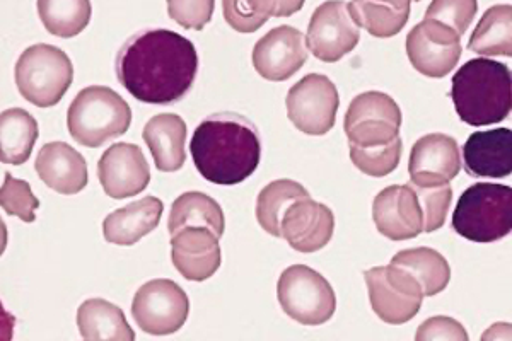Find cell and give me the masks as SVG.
Returning a JSON list of instances; mask_svg holds the SVG:
<instances>
[{"label": "cell", "mask_w": 512, "mask_h": 341, "mask_svg": "<svg viewBox=\"0 0 512 341\" xmlns=\"http://www.w3.org/2000/svg\"><path fill=\"white\" fill-rule=\"evenodd\" d=\"M117 77L147 105H171L187 96L198 72L192 41L175 31L146 28L130 36L117 55Z\"/></svg>", "instance_id": "obj_1"}, {"label": "cell", "mask_w": 512, "mask_h": 341, "mask_svg": "<svg viewBox=\"0 0 512 341\" xmlns=\"http://www.w3.org/2000/svg\"><path fill=\"white\" fill-rule=\"evenodd\" d=\"M198 173L214 185L233 186L248 180L262 159V139L255 123L238 113L205 118L190 142Z\"/></svg>", "instance_id": "obj_2"}, {"label": "cell", "mask_w": 512, "mask_h": 341, "mask_svg": "<svg viewBox=\"0 0 512 341\" xmlns=\"http://www.w3.org/2000/svg\"><path fill=\"white\" fill-rule=\"evenodd\" d=\"M451 99L461 122L485 127L512 113V70L490 58H473L453 77Z\"/></svg>", "instance_id": "obj_3"}, {"label": "cell", "mask_w": 512, "mask_h": 341, "mask_svg": "<svg viewBox=\"0 0 512 341\" xmlns=\"http://www.w3.org/2000/svg\"><path fill=\"white\" fill-rule=\"evenodd\" d=\"M132 123L127 101L105 86H89L77 94L67 113L72 139L84 147H101L122 137Z\"/></svg>", "instance_id": "obj_4"}, {"label": "cell", "mask_w": 512, "mask_h": 341, "mask_svg": "<svg viewBox=\"0 0 512 341\" xmlns=\"http://www.w3.org/2000/svg\"><path fill=\"white\" fill-rule=\"evenodd\" d=\"M453 229L473 243H495L512 232V188L477 183L466 188L454 209Z\"/></svg>", "instance_id": "obj_5"}, {"label": "cell", "mask_w": 512, "mask_h": 341, "mask_svg": "<svg viewBox=\"0 0 512 341\" xmlns=\"http://www.w3.org/2000/svg\"><path fill=\"white\" fill-rule=\"evenodd\" d=\"M74 81V65L60 48L38 43L26 48L16 64V86L38 108L59 105Z\"/></svg>", "instance_id": "obj_6"}, {"label": "cell", "mask_w": 512, "mask_h": 341, "mask_svg": "<svg viewBox=\"0 0 512 341\" xmlns=\"http://www.w3.org/2000/svg\"><path fill=\"white\" fill-rule=\"evenodd\" d=\"M280 306L304 326H320L333 318L337 295L321 273L306 265L289 266L277 284Z\"/></svg>", "instance_id": "obj_7"}, {"label": "cell", "mask_w": 512, "mask_h": 341, "mask_svg": "<svg viewBox=\"0 0 512 341\" xmlns=\"http://www.w3.org/2000/svg\"><path fill=\"white\" fill-rule=\"evenodd\" d=\"M402 111L395 99L379 91L355 96L345 113L344 130L350 145L371 149L400 137Z\"/></svg>", "instance_id": "obj_8"}, {"label": "cell", "mask_w": 512, "mask_h": 341, "mask_svg": "<svg viewBox=\"0 0 512 341\" xmlns=\"http://www.w3.org/2000/svg\"><path fill=\"white\" fill-rule=\"evenodd\" d=\"M190 301L180 285L158 278L142 285L134 302L132 316L140 330L149 335L168 336L180 331L188 319Z\"/></svg>", "instance_id": "obj_9"}, {"label": "cell", "mask_w": 512, "mask_h": 341, "mask_svg": "<svg viewBox=\"0 0 512 341\" xmlns=\"http://www.w3.org/2000/svg\"><path fill=\"white\" fill-rule=\"evenodd\" d=\"M374 313L388 324H405L417 316L424 292L408 273L396 266H376L364 273Z\"/></svg>", "instance_id": "obj_10"}, {"label": "cell", "mask_w": 512, "mask_h": 341, "mask_svg": "<svg viewBox=\"0 0 512 341\" xmlns=\"http://www.w3.org/2000/svg\"><path fill=\"white\" fill-rule=\"evenodd\" d=\"M287 116L297 130L325 135L335 127L340 96L337 87L321 74H309L289 89Z\"/></svg>", "instance_id": "obj_11"}, {"label": "cell", "mask_w": 512, "mask_h": 341, "mask_svg": "<svg viewBox=\"0 0 512 341\" xmlns=\"http://www.w3.org/2000/svg\"><path fill=\"white\" fill-rule=\"evenodd\" d=\"M461 35L446 24L424 19L407 36V55L417 72L432 79L448 76L460 62Z\"/></svg>", "instance_id": "obj_12"}, {"label": "cell", "mask_w": 512, "mask_h": 341, "mask_svg": "<svg viewBox=\"0 0 512 341\" xmlns=\"http://www.w3.org/2000/svg\"><path fill=\"white\" fill-rule=\"evenodd\" d=\"M361 40L359 26L350 16L349 4L325 2L316 7L308 26L309 52L318 60L333 64L352 52Z\"/></svg>", "instance_id": "obj_13"}, {"label": "cell", "mask_w": 512, "mask_h": 341, "mask_svg": "<svg viewBox=\"0 0 512 341\" xmlns=\"http://www.w3.org/2000/svg\"><path fill=\"white\" fill-rule=\"evenodd\" d=\"M253 67L256 72L272 82L291 79L297 70L303 69L308 60L306 38L299 29L279 26L256 41L253 48Z\"/></svg>", "instance_id": "obj_14"}, {"label": "cell", "mask_w": 512, "mask_h": 341, "mask_svg": "<svg viewBox=\"0 0 512 341\" xmlns=\"http://www.w3.org/2000/svg\"><path fill=\"white\" fill-rule=\"evenodd\" d=\"M374 224L391 241H407L424 232V210L412 185H393L379 191L373 203Z\"/></svg>", "instance_id": "obj_15"}, {"label": "cell", "mask_w": 512, "mask_h": 341, "mask_svg": "<svg viewBox=\"0 0 512 341\" xmlns=\"http://www.w3.org/2000/svg\"><path fill=\"white\" fill-rule=\"evenodd\" d=\"M99 183L111 198L135 197L151 181V169L139 145H111L98 162Z\"/></svg>", "instance_id": "obj_16"}, {"label": "cell", "mask_w": 512, "mask_h": 341, "mask_svg": "<svg viewBox=\"0 0 512 341\" xmlns=\"http://www.w3.org/2000/svg\"><path fill=\"white\" fill-rule=\"evenodd\" d=\"M460 171V147L453 137L444 133H431L417 140L412 147L408 161L412 185L451 183Z\"/></svg>", "instance_id": "obj_17"}, {"label": "cell", "mask_w": 512, "mask_h": 341, "mask_svg": "<svg viewBox=\"0 0 512 341\" xmlns=\"http://www.w3.org/2000/svg\"><path fill=\"white\" fill-rule=\"evenodd\" d=\"M335 215L323 203L303 198L287 209L282 237L299 253H315L332 241Z\"/></svg>", "instance_id": "obj_18"}, {"label": "cell", "mask_w": 512, "mask_h": 341, "mask_svg": "<svg viewBox=\"0 0 512 341\" xmlns=\"http://www.w3.org/2000/svg\"><path fill=\"white\" fill-rule=\"evenodd\" d=\"M176 270L190 282H204L221 266L219 237L207 227H188L171 237Z\"/></svg>", "instance_id": "obj_19"}, {"label": "cell", "mask_w": 512, "mask_h": 341, "mask_svg": "<svg viewBox=\"0 0 512 341\" xmlns=\"http://www.w3.org/2000/svg\"><path fill=\"white\" fill-rule=\"evenodd\" d=\"M40 180L60 195H76L88 186V164L74 147L50 142L41 147L35 162Z\"/></svg>", "instance_id": "obj_20"}, {"label": "cell", "mask_w": 512, "mask_h": 341, "mask_svg": "<svg viewBox=\"0 0 512 341\" xmlns=\"http://www.w3.org/2000/svg\"><path fill=\"white\" fill-rule=\"evenodd\" d=\"M466 173L473 178H507L512 174V130L475 132L463 147Z\"/></svg>", "instance_id": "obj_21"}, {"label": "cell", "mask_w": 512, "mask_h": 341, "mask_svg": "<svg viewBox=\"0 0 512 341\" xmlns=\"http://www.w3.org/2000/svg\"><path fill=\"white\" fill-rule=\"evenodd\" d=\"M163 212L164 205L159 198H140L106 217L103 222L105 239L117 246H134L159 226Z\"/></svg>", "instance_id": "obj_22"}, {"label": "cell", "mask_w": 512, "mask_h": 341, "mask_svg": "<svg viewBox=\"0 0 512 341\" xmlns=\"http://www.w3.org/2000/svg\"><path fill=\"white\" fill-rule=\"evenodd\" d=\"M142 137L151 151L156 168L163 173H175L185 166L187 152V125L183 118L173 113L152 116L146 123Z\"/></svg>", "instance_id": "obj_23"}, {"label": "cell", "mask_w": 512, "mask_h": 341, "mask_svg": "<svg viewBox=\"0 0 512 341\" xmlns=\"http://www.w3.org/2000/svg\"><path fill=\"white\" fill-rule=\"evenodd\" d=\"M77 328L84 341H135L120 307L105 299H89L77 309Z\"/></svg>", "instance_id": "obj_24"}, {"label": "cell", "mask_w": 512, "mask_h": 341, "mask_svg": "<svg viewBox=\"0 0 512 341\" xmlns=\"http://www.w3.org/2000/svg\"><path fill=\"white\" fill-rule=\"evenodd\" d=\"M188 227H207L221 239L226 231V219L221 205L200 191L183 193L176 198L169 212V234L171 237L176 236Z\"/></svg>", "instance_id": "obj_25"}, {"label": "cell", "mask_w": 512, "mask_h": 341, "mask_svg": "<svg viewBox=\"0 0 512 341\" xmlns=\"http://www.w3.org/2000/svg\"><path fill=\"white\" fill-rule=\"evenodd\" d=\"M390 265L414 278L424 292V297L441 294L451 280L449 263L436 249H403L393 256Z\"/></svg>", "instance_id": "obj_26"}, {"label": "cell", "mask_w": 512, "mask_h": 341, "mask_svg": "<svg viewBox=\"0 0 512 341\" xmlns=\"http://www.w3.org/2000/svg\"><path fill=\"white\" fill-rule=\"evenodd\" d=\"M38 140L35 116L21 108H11L0 115V159L19 166L28 161Z\"/></svg>", "instance_id": "obj_27"}, {"label": "cell", "mask_w": 512, "mask_h": 341, "mask_svg": "<svg viewBox=\"0 0 512 341\" xmlns=\"http://www.w3.org/2000/svg\"><path fill=\"white\" fill-rule=\"evenodd\" d=\"M468 48L485 57H512V6L499 4L485 11Z\"/></svg>", "instance_id": "obj_28"}, {"label": "cell", "mask_w": 512, "mask_h": 341, "mask_svg": "<svg viewBox=\"0 0 512 341\" xmlns=\"http://www.w3.org/2000/svg\"><path fill=\"white\" fill-rule=\"evenodd\" d=\"M309 198V191L292 180L272 181L265 186L256 200V219L270 236L282 237V220L294 203Z\"/></svg>", "instance_id": "obj_29"}, {"label": "cell", "mask_w": 512, "mask_h": 341, "mask_svg": "<svg viewBox=\"0 0 512 341\" xmlns=\"http://www.w3.org/2000/svg\"><path fill=\"white\" fill-rule=\"evenodd\" d=\"M303 9V2L287 0H224L222 11L226 23L239 33H255L270 18L291 16Z\"/></svg>", "instance_id": "obj_30"}, {"label": "cell", "mask_w": 512, "mask_h": 341, "mask_svg": "<svg viewBox=\"0 0 512 341\" xmlns=\"http://www.w3.org/2000/svg\"><path fill=\"white\" fill-rule=\"evenodd\" d=\"M410 2H350V16L359 28L376 38H391L402 31L410 18Z\"/></svg>", "instance_id": "obj_31"}, {"label": "cell", "mask_w": 512, "mask_h": 341, "mask_svg": "<svg viewBox=\"0 0 512 341\" xmlns=\"http://www.w3.org/2000/svg\"><path fill=\"white\" fill-rule=\"evenodd\" d=\"M38 14L48 33L59 38H74L88 28L91 2L88 0H40Z\"/></svg>", "instance_id": "obj_32"}, {"label": "cell", "mask_w": 512, "mask_h": 341, "mask_svg": "<svg viewBox=\"0 0 512 341\" xmlns=\"http://www.w3.org/2000/svg\"><path fill=\"white\" fill-rule=\"evenodd\" d=\"M402 151L403 142L398 137L391 144L371 147V149L350 145V159H352L355 168L367 174V176L383 178V176H388L398 168L400 159H402Z\"/></svg>", "instance_id": "obj_33"}, {"label": "cell", "mask_w": 512, "mask_h": 341, "mask_svg": "<svg viewBox=\"0 0 512 341\" xmlns=\"http://www.w3.org/2000/svg\"><path fill=\"white\" fill-rule=\"evenodd\" d=\"M412 185V183H410ZM419 197L420 205L424 210V232L431 234L444 226L448 217L449 207L453 202V188L449 183L444 185H412Z\"/></svg>", "instance_id": "obj_34"}, {"label": "cell", "mask_w": 512, "mask_h": 341, "mask_svg": "<svg viewBox=\"0 0 512 341\" xmlns=\"http://www.w3.org/2000/svg\"><path fill=\"white\" fill-rule=\"evenodd\" d=\"M0 205L7 215L19 217L23 222H35L36 209L40 207L28 181L16 180L7 173L0 190Z\"/></svg>", "instance_id": "obj_35"}, {"label": "cell", "mask_w": 512, "mask_h": 341, "mask_svg": "<svg viewBox=\"0 0 512 341\" xmlns=\"http://www.w3.org/2000/svg\"><path fill=\"white\" fill-rule=\"evenodd\" d=\"M478 11L475 0H436L427 7L424 19H434L446 24L461 36L465 35Z\"/></svg>", "instance_id": "obj_36"}, {"label": "cell", "mask_w": 512, "mask_h": 341, "mask_svg": "<svg viewBox=\"0 0 512 341\" xmlns=\"http://www.w3.org/2000/svg\"><path fill=\"white\" fill-rule=\"evenodd\" d=\"M214 0H171L168 2L169 18L187 29H204L214 14Z\"/></svg>", "instance_id": "obj_37"}, {"label": "cell", "mask_w": 512, "mask_h": 341, "mask_svg": "<svg viewBox=\"0 0 512 341\" xmlns=\"http://www.w3.org/2000/svg\"><path fill=\"white\" fill-rule=\"evenodd\" d=\"M415 341H470V338L460 321L448 316H434L420 324Z\"/></svg>", "instance_id": "obj_38"}, {"label": "cell", "mask_w": 512, "mask_h": 341, "mask_svg": "<svg viewBox=\"0 0 512 341\" xmlns=\"http://www.w3.org/2000/svg\"><path fill=\"white\" fill-rule=\"evenodd\" d=\"M480 341H512V324L495 323L483 331Z\"/></svg>", "instance_id": "obj_39"}]
</instances>
